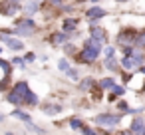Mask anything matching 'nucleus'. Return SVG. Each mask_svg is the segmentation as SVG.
Returning a JSON list of instances; mask_svg holds the SVG:
<instances>
[{"mask_svg":"<svg viewBox=\"0 0 145 135\" xmlns=\"http://www.w3.org/2000/svg\"><path fill=\"white\" fill-rule=\"evenodd\" d=\"M70 125H72V129H80V127H82V121H80L78 117H74V119L70 121Z\"/></svg>","mask_w":145,"mask_h":135,"instance_id":"aec40b11","label":"nucleus"},{"mask_svg":"<svg viewBox=\"0 0 145 135\" xmlns=\"http://www.w3.org/2000/svg\"><path fill=\"white\" fill-rule=\"evenodd\" d=\"M44 111H46L48 115H56V113H60V111H62V107H60V105H48Z\"/></svg>","mask_w":145,"mask_h":135,"instance_id":"dca6fc26","label":"nucleus"},{"mask_svg":"<svg viewBox=\"0 0 145 135\" xmlns=\"http://www.w3.org/2000/svg\"><path fill=\"white\" fill-rule=\"evenodd\" d=\"M86 16H88L89 20H93V18H101V16H105V10L99 8V6H93V8H89V10L86 12Z\"/></svg>","mask_w":145,"mask_h":135,"instance_id":"423d86ee","label":"nucleus"},{"mask_svg":"<svg viewBox=\"0 0 145 135\" xmlns=\"http://www.w3.org/2000/svg\"><path fill=\"white\" fill-rule=\"evenodd\" d=\"M26 103H30V105L38 103V95H36L34 91H28V93H26Z\"/></svg>","mask_w":145,"mask_h":135,"instance_id":"2eb2a0df","label":"nucleus"},{"mask_svg":"<svg viewBox=\"0 0 145 135\" xmlns=\"http://www.w3.org/2000/svg\"><path fill=\"white\" fill-rule=\"evenodd\" d=\"M129 131H131V133H145V121H141V119H135V121L131 123Z\"/></svg>","mask_w":145,"mask_h":135,"instance_id":"6e6552de","label":"nucleus"},{"mask_svg":"<svg viewBox=\"0 0 145 135\" xmlns=\"http://www.w3.org/2000/svg\"><path fill=\"white\" fill-rule=\"evenodd\" d=\"M78 26V20L76 18H68L66 22H64V30H74Z\"/></svg>","mask_w":145,"mask_h":135,"instance_id":"ddd939ff","label":"nucleus"},{"mask_svg":"<svg viewBox=\"0 0 145 135\" xmlns=\"http://www.w3.org/2000/svg\"><path fill=\"white\" fill-rule=\"evenodd\" d=\"M141 72H143V74H145V66H143V68H141Z\"/></svg>","mask_w":145,"mask_h":135,"instance_id":"c756f323","label":"nucleus"},{"mask_svg":"<svg viewBox=\"0 0 145 135\" xmlns=\"http://www.w3.org/2000/svg\"><path fill=\"white\" fill-rule=\"evenodd\" d=\"M36 10H38V2H36V0L26 2V6H24V12H26V14H34Z\"/></svg>","mask_w":145,"mask_h":135,"instance_id":"9d476101","label":"nucleus"},{"mask_svg":"<svg viewBox=\"0 0 145 135\" xmlns=\"http://www.w3.org/2000/svg\"><path fill=\"white\" fill-rule=\"evenodd\" d=\"M119 115H109V113H101V115H97V119H95V123L97 125H103V127H115L117 123H119Z\"/></svg>","mask_w":145,"mask_h":135,"instance_id":"20e7f679","label":"nucleus"},{"mask_svg":"<svg viewBox=\"0 0 145 135\" xmlns=\"http://www.w3.org/2000/svg\"><path fill=\"white\" fill-rule=\"evenodd\" d=\"M12 62H14V64H18V66H22V64H24V60H22V58H14Z\"/></svg>","mask_w":145,"mask_h":135,"instance_id":"a878e982","label":"nucleus"},{"mask_svg":"<svg viewBox=\"0 0 145 135\" xmlns=\"http://www.w3.org/2000/svg\"><path fill=\"white\" fill-rule=\"evenodd\" d=\"M111 91H113V95H123V93H125V89H123V87H119V85H115V83H113Z\"/></svg>","mask_w":145,"mask_h":135,"instance_id":"6ab92c4d","label":"nucleus"},{"mask_svg":"<svg viewBox=\"0 0 145 135\" xmlns=\"http://www.w3.org/2000/svg\"><path fill=\"white\" fill-rule=\"evenodd\" d=\"M34 20H22L14 30H12V34H16V36H32L34 34Z\"/></svg>","mask_w":145,"mask_h":135,"instance_id":"7ed1b4c3","label":"nucleus"},{"mask_svg":"<svg viewBox=\"0 0 145 135\" xmlns=\"http://www.w3.org/2000/svg\"><path fill=\"white\" fill-rule=\"evenodd\" d=\"M26 127H28V131H34V133H44V129H40V127L32 125V121H28V123H26Z\"/></svg>","mask_w":145,"mask_h":135,"instance_id":"a211bd4d","label":"nucleus"},{"mask_svg":"<svg viewBox=\"0 0 145 135\" xmlns=\"http://www.w3.org/2000/svg\"><path fill=\"white\" fill-rule=\"evenodd\" d=\"M101 44H103V42H99V40H95V38L88 40V42L84 44V50H82V54H80V60L86 62V64L97 60V56H99V52H101Z\"/></svg>","mask_w":145,"mask_h":135,"instance_id":"f257e3e1","label":"nucleus"},{"mask_svg":"<svg viewBox=\"0 0 145 135\" xmlns=\"http://www.w3.org/2000/svg\"><path fill=\"white\" fill-rule=\"evenodd\" d=\"M10 2H16V4H20V2H22V0H10Z\"/></svg>","mask_w":145,"mask_h":135,"instance_id":"c85d7f7f","label":"nucleus"},{"mask_svg":"<svg viewBox=\"0 0 145 135\" xmlns=\"http://www.w3.org/2000/svg\"><path fill=\"white\" fill-rule=\"evenodd\" d=\"M91 38H95V40H99V42H105V32H103V28L93 26V28H91Z\"/></svg>","mask_w":145,"mask_h":135,"instance_id":"1a4fd4ad","label":"nucleus"},{"mask_svg":"<svg viewBox=\"0 0 145 135\" xmlns=\"http://www.w3.org/2000/svg\"><path fill=\"white\" fill-rule=\"evenodd\" d=\"M91 85H93V82H91V80H84V82H82V89H89Z\"/></svg>","mask_w":145,"mask_h":135,"instance_id":"4be33fe9","label":"nucleus"},{"mask_svg":"<svg viewBox=\"0 0 145 135\" xmlns=\"http://www.w3.org/2000/svg\"><path fill=\"white\" fill-rule=\"evenodd\" d=\"M50 2H52V4H56V6H60V4H62V0H50Z\"/></svg>","mask_w":145,"mask_h":135,"instance_id":"cd10ccee","label":"nucleus"},{"mask_svg":"<svg viewBox=\"0 0 145 135\" xmlns=\"http://www.w3.org/2000/svg\"><path fill=\"white\" fill-rule=\"evenodd\" d=\"M58 68H60V70H62V72H66V70H68V68H70V64H68V62H66V60H60V64H58Z\"/></svg>","mask_w":145,"mask_h":135,"instance_id":"412c9836","label":"nucleus"},{"mask_svg":"<svg viewBox=\"0 0 145 135\" xmlns=\"http://www.w3.org/2000/svg\"><path fill=\"white\" fill-rule=\"evenodd\" d=\"M99 87H103V89L113 87V78H105V80H101V82H99Z\"/></svg>","mask_w":145,"mask_h":135,"instance_id":"f3484780","label":"nucleus"},{"mask_svg":"<svg viewBox=\"0 0 145 135\" xmlns=\"http://www.w3.org/2000/svg\"><path fill=\"white\" fill-rule=\"evenodd\" d=\"M117 42H119V44H123V46H125L127 42H131V44H133V42H135V34H131L129 30H123V32L119 34V38H117Z\"/></svg>","mask_w":145,"mask_h":135,"instance_id":"0eeeda50","label":"nucleus"},{"mask_svg":"<svg viewBox=\"0 0 145 135\" xmlns=\"http://www.w3.org/2000/svg\"><path fill=\"white\" fill-rule=\"evenodd\" d=\"M117 107H119L121 111H129V107H127V103H125V101H121V103H119Z\"/></svg>","mask_w":145,"mask_h":135,"instance_id":"393cba45","label":"nucleus"},{"mask_svg":"<svg viewBox=\"0 0 145 135\" xmlns=\"http://www.w3.org/2000/svg\"><path fill=\"white\" fill-rule=\"evenodd\" d=\"M66 40H68L66 34H54V36H52V42H54V44H64Z\"/></svg>","mask_w":145,"mask_h":135,"instance_id":"4468645a","label":"nucleus"},{"mask_svg":"<svg viewBox=\"0 0 145 135\" xmlns=\"http://www.w3.org/2000/svg\"><path fill=\"white\" fill-rule=\"evenodd\" d=\"M24 60H26V62H34V54H28Z\"/></svg>","mask_w":145,"mask_h":135,"instance_id":"bb28decb","label":"nucleus"},{"mask_svg":"<svg viewBox=\"0 0 145 135\" xmlns=\"http://www.w3.org/2000/svg\"><path fill=\"white\" fill-rule=\"evenodd\" d=\"M117 2H127V0H117Z\"/></svg>","mask_w":145,"mask_h":135,"instance_id":"7c9ffc66","label":"nucleus"},{"mask_svg":"<svg viewBox=\"0 0 145 135\" xmlns=\"http://www.w3.org/2000/svg\"><path fill=\"white\" fill-rule=\"evenodd\" d=\"M113 54H115V50H113V48H105V58H111Z\"/></svg>","mask_w":145,"mask_h":135,"instance_id":"b1692460","label":"nucleus"},{"mask_svg":"<svg viewBox=\"0 0 145 135\" xmlns=\"http://www.w3.org/2000/svg\"><path fill=\"white\" fill-rule=\"evenodd\" d=\"M66 72H68V76H70L72 80H78V72H76V70H72V68H68Z\"/></svg>","mask_w":145,"mask_h":135,"instance_id":"5701e85b","label":"nucleus"},{"mask_svg":"<svg viewBox=\"0 0 145 135\" xmlns=\"http://www.w3.org/2000/svg\"><path fill=\"white\" fill-rule=\"evenodd\" d=\"M28 91H30L28 89V83L26 82H18L14 85V91L8 95V101L14 103V105H22V103H26V93Z\"/></svg>","mask_w":145,"mask_h":135,"instance_id":"f03ea898","label":"nucleus"},{"mask_svg":"<svg viewBox=\"0 0 145 135\" xmlns=\"http://www.w3.org/2000/svg\"><path fill=\"white\" fill-rule=\"evenodd\" d=\"M12 115H14V117H18V119H22L24 123L32 121V119H30V115H28V113H24V111H20V109H14V111H12Z\"/></svg>","mask_w":145,"mask_h":135,"instance_id":"9b49d317","label":"nucleus"},{"mask_svg":"<svg viewBox=\"0 0 145 135\" xmlns=\"http://www.w3.org/2000/svg\"><path fill=\"white\" fill-rule=\"evenodd\" d=\"M93 2H97V0H93Z\"/></svg>","mask_w":145,"mask_h":135,"instance_id":"2f4dec72","label":"nucleus"},{"mask_svg":"<svg viewBox=\"0 0 145 135\" xmlns=\"http://www.w3.org/2000/svg\"><path fill=\"white\" fill-rule=\"evenodd\" d=\"M133 46H137V48H145V32H141V34H137V36H135Z\"/></svg>","mask_w":145,"mask_h":135,"instance_id":"f8f14e48","label":"nucleus"},{"mask_svg":"<svg viewBox=\"0 0 145 135\" xmlns=\"http://www.w3.org/2000/svg\"><path fill=\"white\" fill-rule=\"evenodd\" d=\"M0 40H2L8 48H12V50H22L24 48V44L20 42V40H16V38H10L8 34H0Z\"/></svg>","mask_w":145,"mask_h":135,"instance_id":"39448f33","label":"nucleus"}]
</instances>
